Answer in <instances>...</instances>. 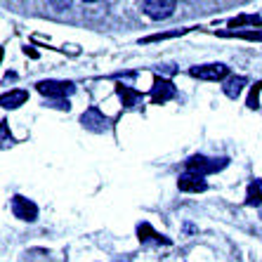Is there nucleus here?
<instances>
[{
	"label": "nucleus",
	"mask_w": 262,
	"mask_h": 262,
	"mask_svg": "<svg viewBox=\"0 0 262 262\" xmlns=\"http://www.w3.org/2000/svg\"><path fill=\"white\" fill-rule=\"evenodd\" d=\"M187 165V172H199V175H213V172H220L225 170L227 165H229V159L227 156H220V159H208L203 154H194L189 159L184 161Z\"/></svg>",
	"instance_id": "f257e3e1"
},
{
	"label": "nucleus",
	"mask_w": 262,
	"mask_h": 262,
	"mask_svg": "<svg viewBox=\"0 0 262 262\" xmlns=\"http://www.w3.org/2000/svg\"><path fill=\"white\" fill-rule=\"evenodd\" d=\"M36 90L43 97L59 102V99H67L69 95H73L76 85H73L71 80H40V83H36Z\"/></svg>",
	"instance_id": "f03ea898"
},
{
	"label": "nucleus",
	"mask_w": 262,
	"mask_h": 262,
	"mask_svg": "<svg viewBox=\"0 0 262 262\" xmlns=\"http://www.w3.org/2000/svg\"><path fill=\"white\" fill-rule=\"evenodd\" d=\"M175 7H177L175 0H144V3H142V12L149 19L161 21V19L170 17V14L175 12Z\"/></svg>",
	"instance_id": "7ed1b4c3"
},
{
	"label": "nucleus",
	"mask_w": 262,
	"mask_h": 262,
	"mask_svg": "<svg viewBox=\"0 0 262 262\" xmlns=\"http://www.w3.org/2000/svg\"><path fill=\"white\" fill-rule=\"evenodd\" d=\"M189 76L201 80H225L229 78V67H225V64H201V67H191Z\"/></svg>",
	"instance_id": "20e7f679"
},
{
	"label": "nucleus",
	"mask_w": 262,
	"mask_h": 262,
	"mask_svg": "<svg viewBox=\"0 0 262 262\" xmlns=\"http://www.w3.org/2000/svg\"><path fill=\"white\" fill-rule=\"evenodd\" d=\"M12 213H14V217L24 220V222H36L38 220V206L33 201H29L26 196L14 194L12 196Z\"/></svg>",
	"instance_id": "39448f33"
},
{
	"label": "nucleus",
	"mask_w": 262,
	"mask_h": 262,
	"mask_svg": "<svg viewBox=\"0 0 262 262\" xmlns=\"http://www.w3.org/2000/svg\"><path fill=\"white\" fill-rule=\"evenodd\" d=\"M80 125L90 133H106L109 130V118L104 116L97 106H90V109L80 116Z\"/></svg>",
	"instance_id": "423d86ee"
},
{
	"label": "nucleus",
	"mask_w": 262,
	"mask_h": 262,
	"mask_svg": "<svg viewBox=\"0 0 262 262\" xmlns=\"http://www.w3.org/2000/svg\"><path fill=\"white\" fill-rule=\"evenodd\" d=\"M177 187H180V191H187V194H199V191L208 189V182L199 172H182L177 177Z\"/></svg>",
	"instance_id": "0eeeda50"
},
{
	"label": "nucleus",
	"mask_w": 262,
	"mask_h": 262,
	"mask_svg": "<svg viewBox=\"0 0 262 262\" xmlns=\"http://www.w3.org/2000/svg\"><path fill=\"white\" fill-rule=\"evenodd\" d=\"M177 95V88L168 78H156L151 85V104H165Z\"/></svg>",
	"instance_id": "6e6552de"
},
{
	"label": "nucleus",
	"mask_w": 262,
	"mask_h": 262,
	"mask_svg": "<svg viewBox=\"0 0 262 262\" xmlns=\"http://www.w3.org/2000/svg\"><path fill=\"white\" fill-rule=\"evenodd\" d=\"M116 92H118V97H121V102H123V106H125V109H133V106H137V104L142 102V92L133 90L130 85H123V83H118Z\"/></svg>",
	"instance_id": "1a4fd4ad"
},
{
	"label": "nucleus",
	"mask_w": 262,
	"mask_h": 262,
	"mask_svg": "<svg viewBox=\"0 0 262 262\" xmlns=\"http://www.w3.org/2000/svg\"><path fill=\"white\" fill-rule=\"evenodd\" d=\"M137 238H140L142 244H146V241H156V244L170 246V238H165V236H161L159 232H154L149 222H142V225H137Z\"/></svg>",
	"instance_id": "9d476101"
},
{
	"label": "nucleus",
	"mask_w": 262,
	"mask_h": 262,
	"mask_svg": "<svg viewBox=\"0 0 262 262\" xmlns=\"http://www.w3.org/2000/svg\"><path fill=\"white\" fill-rule=\"evenodd\" d=\"M29 99V92L26 90H12V92H5L0 104H3V109H19L21 104Z\"/></svg>",
	"instance_id": "9b49d317"
},
{
	"label": "nucleus",
	"mask_w": 262,
	"mask_h": 262,
	"mask_svg": "<svg viewBox=\"0 0 262 262\" xmlns=\"http://www.w3.org/2000/svg\"><path fill=\"white\" fill-rule=\"evenodd\" d=\"M246 83H248V80H246L244 76H229V78L225 80L222 90H225V95H227L229 99H236L238 95H241V90H244Z\"/></svg>",
	"instance_id": "f8f14e48"
},
{
	"label": "nucleus",
	"mask_w": 262,
	"mask_h": 262,
	"mask_svg": "<svg viewBox=\"0 0 262 262\" xmlns=\"http://www.w3.org/2000/svg\"><path fill=\"white\" fill-rule=\"evenodd\" d=\"M244 26H253V29H260L262 26V17L257 14H241V17L229 19V29H244Z\"/></svg>",
	"instance_id": "ddd939ff"
},
{
	"label": "nucleus",
	"mask_w": 262,
	"mask_h": 262,
	"mask_svg": "<svg viewBox=\"0 0 262 262\" xmlns=\"http://www.w3.org/2000/svg\"><path fill=\"white\" fill-rule=\"evenodd\" d=\"M262 203V180H253L246 191V206H260Z\"/></svg>",
	"instance_id": "4468645a"
},
{
	"label": "nucleus",
	"mask_w": 262,
	"mask_h": 262,
	"mask_svg": "<svg viewBox=\"0 0 262 262\" xmlns=\"http://www.w3.org/2000/svg\"><path fill=\"white\" fill-rule=\"evenodd\" d=\"M222 38H244V40H262V31H220Z\"/></svg>",
	"instance_id": "2eb2a0df"
},
{
	"label": "nucleus",
	"mask_w": 262,
	"mask_h": 262,
	"mask_svg": "<svg viewBox=\"0 0 262 262\" xmlns=\"http://www.w3.org/2000/svg\"><path fill=\"white\" fill-rule=\"evenodd\" d=\"M187 31H189V29H180V31H172V33H154V36L142 38V43H156V40H165V38H175V36L187 33Z\"/></svg>",
	"instance_id": "dca6fc26"
},
{
	"label": "nucleus",
	"mask_w": 262,
	"mask_h": 262,
	"mask_svg": "<svg viewBox=\"0 0 262 262\" xmlns=\"http://www.w3.org/2000/svg\"><path fill=\"white\" fill-rule=\"evenodd\" d=\"M0 128H3V142H5V144H7V123L3 121V125H0Z\"/></svg>",
	"instance_id": "f3484780"
}]
</instances>
